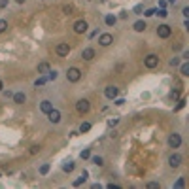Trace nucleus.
<instances>
[{
    "mask_svg": "<svg viewBox=\"0 0 189 189\" xmlns=\"http://www.w3.org/2000/svg\"><path fill=\"white\" fill-rule=\"evenodd\" d=\"M182 59H185V61H187V59H189V51H183V55H182Z\"/></svg>",
    "mask_w": 189,
    "mask_h": 189,
    "instance_id": "44",
    "label": "nucleus"
},
{
    "mask_svg": "<svg viewBox=\"0 0 189 189\" xmlns=\"http://www.w3.org/2000/svg\"><path fill=\"white\" fill-rule=\"evenodd\" d=\"M117 123H119V119H117V117H113V119H108V127H115Z\"/></svg>",
    "mask_w": 189,
    "mask_h": 189,
    "instance_id": "35",
    "label": "nucleus"
},
{
    "mask_svg": "<svg viewBox=\"0 0 189 189\" xmlns=\"http://www.w3.org/2000/svg\"><path fill=\"white\" fill-rule=\"evenodd\" d=\"M15 2H17V4H25V2H27V0H15Z\"/></svg>",
    "mask_w": 189,
    "mask_h": 189,
    "instance_id": "46",
    "label": "nucleus"
},
{
    "mask_svg": "<svg viewBox=\"0 0 189 189\" xmlns=\"http://www.w3.org/2000/svg\"><path fill=\"white\" fill-rule=\"evenodd\" d=\"M117 94H119V89H117L115 85H106V89H104V97L106 99L113 100V99H117Z\"/></svg>",
    "mask_w": 189,
    "mask_h": 189,
    "instance_id": "9",
    "label": "nucleus"
},
{
    "mask_svg": "<svg viewBox=\"0 0 189 189\" xmlns=\"http://www.w3.org/2000/svg\"><path fill=\"white\" fill-rule=\"evenodd\" d=\"M70 51H72V47H70L68 42H61V44H57V47H55V53H57L59 57H68Z\"/></svg>",
    "mask_w": 189,
    "mask_h": 189,
    "instance_id": "2",
    "label": "nucleus"
},
{
    "mask_svg": "<svg viewBox=\"0 0 189 189\" xmlns=\"http://www.w3.org/2000/svg\"><path fill=\"white\" fill-rule=\"evenodd\" d=\"M174 187L176 189H182V187H185V178L182 176V178H178L176 182H174Z\"/></svg>",
    "mask_w": 189,
    "mask_h": 189,
    "instance_id": "25",
    "label": "nucleus"
},
{
    "mask_svg": "<svg viewBox=\"0 0 189 189\" xmlns=\"http://www.w3.org/2000/svg\"><path fill=\"white\" fill-rule=\"evenodd\" d=\"M155 10H157V8H148V10L144 12V15H146V17H153V15H155Z\"/></svg>",
    "mask_w": 189,
    "mask_h": 189,
    "instance_id": "29",
    "label": "nucleus"
},
{
    "mask_svg": "<svg viewBox=\"0 0 189 189\" xmlns=\"http://www.w3.org/2000/svg\"><path fill=\"white\" fill-rule=\"evenodd\" d=\"M49 70H51V68H49V64H47L45 61H44V62H38V72H40V74H47Z\"/></svg>",
    "mask_w": 189,
    "mask_h": 189,
    "instance_id": "18",
    "label": "nucleus"
},
{
    "mask_svg": "<svg viewBox=\"0 0 189 189\" xmlns=\"http://www.w3.org/2000/svg\"><path fill=\"white\" fill-rule=\"evenodd\" d=\"M8 4H10V0H0V10H2V8H8Z\"/></svg>",
    "mask_w": 189,
    "mask_h": 189,
    "instance_id": "38",
    "label": "nucleus"
},
{
    "mask_svg": "<svg viewBox=\"0 0 189 189\" xmlns=\"http://www.w3.org/2000/svg\"><path fill=\"white\" fill-rule=\"evenodd\" d=\"M12 99H13L15 104H25V102H27V94L23 93V91H17V93H13Z\"/></svg>",
    "mask_w": 189,
    "mask_h": 189,
    "instance_id": "12",
    "label": "nucleus"
},
{
    "mask_svg": "<svg viewBox=\"0 0 189 189\" xmlns=\"http://www.w3.org/2000/svg\"><path fill=\"white\" fill-rule=\"evenodd\" d=\"M76 110H78V113H87V112L91 110V102H89L87 99H80V100L76 102Z\"/></svg>",
    "mask_w": 189,
    "mask_h": 189,
    "instance_id": "7",
    "label": "nucleus"
},
{
    "mask_svg": "<svg viewBox=\"0 0 189 189\" xmlns=\"http://www.w3.org/2000/svg\"><path fill=\"white\" fill-rule=\"evenodd\" d=\"M47 115V119H49V123H53V125H57V123H61V112L59 110H51V112H47L45 113Z\"/></svg>",
    "mask_w": 189,
    "mask_h": 189,
    "instance_id": "10",
    "label": "nucleus"
},
{
    "mask_svg": "<svg viewBox=\"0 0 189 189\" xmlns=\"http://www.w3.org/2000/svg\"><path fill=\"white\" fill-rule=\"evenodd\" d=\"M144 66H146V68H150V70L157 68V66H159V57H157L155 53L146 55V57H144Z\"/></svg>",
    "mask_w": 189,
    "mask_h": 189,
    "instance_id": "3",
    "label": "nucleus"
},
{
    "mask_svg": "<svg viewBox=\"0 0 189 189\" xmlns=\"http://www.w3.org/2000/svg\"><path fill=\"white\" fill-rule=\"evenodd\" d=\"M29 153H30V155H36V153H40V146H36V144H34V146H30Z\"/></svg>",
    "mask_w": 189,
    "mask_h": 189,
    "instance_id": "30",
    "label": "nucleus"
},
{
    "mask_svg": "<svg viewBox=\"0 0 189 189\" xmlns=\"http://www.w3.org/2000/svg\"><path fill=\"white\" fill-rule=\"evenodd\" d=\"M180 146H182V134H180V132H172V134L168 136V148L178 150Z\"/></svg>",
    "mask_w": 189,
    "mask_h": 189,
    "instance_id": "5",
    "label": "nucleus"
},
{
    "mask_svg": "<svg viewBox=\"0 0 189 189\" xmlns=\"http://www.w3.org/2000/svg\"><path fill=\"white\" fill-rule=\"evenodd\" d=\"M113 100H115V104H117V106H123V104H125V100H123V99H113Z\"/></svg>",
    "mask_w": 189,
    "mask_h": 189,
    "instance_id": "40",
    "label": "nucleus"
},
{
    "mask_svg": "<svg viewBox=\"0 0 189 189\" xmlns=\"http://www.w3.org/2000/svg\"><path fill=\"white\" fill-rule=\"evenodd\" d=\"M0 93H2V94H4V97H6V99H10V97H13V93H12L10 89H6V91L2 89V91H0Z\"/></svg>",
    "mask_w": 189,
    "mask_h": 189,
    "instance_id": "36",
    "label": "nucleus"
},
{
    "mask_svg": "<svg viewBox=\"0 0 189 189\" xmlns=\"http://www.w3.org/2000/svg\"><path fill=\"white\" fill-rule=\"evenodd\" d=\"M87 29H89V25H87V21H85V19H78L74 25H72V30H74L76 34H85Z\"/></svg>",
    "mask_w": 189,
    "mask_h": 189,
    "instance_id": "4",
    "label": "nucleus"
},
{
    "mask_svg": "<svg viewBox=\"0 0 189 189\" xmlns=\"http://www.w3.org/2000/svg\"><path fill=\"white\" fill-rule=\"evenodd\" d=\"M91 161H93V164H97V167H102L104 164V159L100 157V155H93V157H89Z\"/></svg>",
    "mask_w": 189,
    "mask_h": 189,
    "instance_id": "21",
    "label": "nucleus"
},
{
    "mask_svg": "<svg viewBox=\"0 0 189 189\" xmlns=\"http://www.w3.org/2000/svg\"><path fill=\"white\" fill-rule=\"evenodd\" d=\"M62 12H64L66 15H72V13H74V6H72V4H64V6H62Z\"/></svg>",
    "mask_w": 189,
    "mask_h": 189,
    "instance_id": "24",
    "label": "nucleus"
},
{
    "mask_svg": "<svg viewBox=\"0 0 189 189\" xmlns=\"http://www.w3.org/2000/svg\"><path fill=\"white\" fill-rule=\"evenodd\" d=\"M185 102H187V100H185V99H180V102H178V106H176V108H174V110H176V112H180V110H182V108H183V106H185Z\"/></svg>",
    "mask_w": 189,
    "mask_h": 189,
    "instance_id": "32",
    "label": "nucleus"
},
{
    "mask_svg": "<svg viewBox=\"0 0 189 189\" xmlns=\"http://www.w3.org/2000/svg\"><path fill=\"white\" fill-rule=\"evenodd\" d=\"M178 97H180V91H178V89H174V91L170 93V99H178Z\"/></svg>",
    "mask_w": 189,
    "mask_h": 189,
    "instance_id": "37",
    "label": "nucleus"
},
{
    "mask_svg": "<svg viewBox=\"0 0 189 189\" xmlns=\"http://www.w3.org/2000/svg\"><path fill=\"white\" fill-rule=\"evenodd\" d=\"M159 8H167V0H159Z\"/></svg>",
    "mask_w": 189,
    "mask_h": 189,
    "instance_id": "42",
    "label": "nucleus"
},
{
    "mask_svg": "<svg viewBox=\"0 0 189 189\" xmlns=\"http://www.w3.org/2000/svg\"><path fill=\"white\" fill-rule=\"evenodd\" d=\"M49 168H51V164H49V163H44L42 167H40V174H42V176H45L47 172H49Z\"/></svg>",
    "mask_w": 189,
    "mask_h": 189,
    "instance_id": "23",
    "label": "nucleus"
},
{
    "mask_svg": "<svg viewBox=\"0 0 189 189\" xmlns=\"http://www.w3.org/2000/svg\"><path fill=\"white\" fill-rule=\"evenodd\" d=\"M180 74H182V76H189V62H183V64L180 66Z\"/></svg>",
    "mask_w": 189,
    "mask_h": 189,
    "instance_id": "22",
    "label": "nucleus"
},
{
    "mask_svg": "<svg viewBox=\"0 0 189 189\" xmlns=\"http://www.w3.org/2000/svg\"><path fill=\"white\" fill-rule=\"evenodd\" d=\"M94 55H97V53H94L93 47H85V49L81 51V59H83V61H93Z\"/></svg>",
    "mask_w": 189,
    "mask_h": 189,
    "instance_id": "13",
    "label": "nucleus"
},
{
    "mask_svg": "<svg viewBox=\"0 0 189 189\" xmlns=\"http://www.w3.org/2000/svg\"><path fill=\"white\" fill-rule=\"evenodd\" d=\"M182 13H183V17L187 19V17H189V6H185V8L182 10Z\"/></svg>",
    "mask_w": 189,
    "mask_h": 189,
    "instance_id": "39",
    "label": "nucleus"
},
{
    "mask_svg": "<svg viewBox=\"0 0 189 189\" xmlns=\"http://www.w3.org/2000/svg\"><path fill=\"white\" fill-rule=\"evenodd\" d=\"M80 157H81V159H89V157H91V150H83V151L80 153Z\"/></svg>",
    "mask_w": 189,
    "mask_h": 189,
    "instance_id": "33",
    "label": "nucleus"
},
{
    "mask_svg": "<svg viewBox=\"0 0 189 189\" xmlns=\"http://www.w3.org/2000/svg\"><path fill=\"white\" fill-rule=\"evenodd\" d=\"M8 30V21L6 19H0V34Z\"/></svg>",
    "mask_w": 189,
    "mask_h": 189,
    "instance_id": "28",
    "label": "nucleus"
},
{
    "mask_svg": "<svg viewBox=\"0 0 189 189\" xmlns=\"http://www.w3.org/2000/svg\"><path fill=\"white\" fill-rule=\"evenodd\" d=\"M182 161H183V157L180 153H172L168 157V167L170 168H178V167H182Z\"/></svg>",
    "mask_w": 189,
    "mask_h": 189,
    "instance_id": "8",
    "label": "nucleus"
},
{
    "mask_svg": "<svg viewBox=\"0 0 189 189\" xmlns=\"http://www.w3.org/2000/svg\"><path fill=\"white\" fill-rule=\"evenodd\" d=\"M104 23H106V25H108V27H113V25H115V23H117V17L110 13V15H106V17H104Z\"/></svg>",
    "mask_w": 189,
    "mask_h": 189,
    "instance_id": "20",
    "label": "nucleus"
},
{
    "mask_svg": "<svg viewBox=\"0 0 189 189\" xmlns=\"http://www.w3.org/2000/svg\"><path fill=\"white\" fill-rule=\"evenodd\" d=\"M132 29H134V32H144V30L148 29V25H146V21H144V19H138V21H134Z\"/></svg>",
    "mask_w": 189,
    "mask_h": 189,
    "instance_id": "14",
    "label": "nucleus"
},
{
    "mask_svg": "<svg viewBox=\"0 0 189 189\" xmlns=\"http://www.w3.org/2000/svg\"><path fill=\"white\" fill-rule=\"evenodd\" d=\"M168 64H170V66H178V64H180V57H172V59L168 61Z\"/></svg>",
    "mask_w": 189,
    "mask_h": 189,
    "instance_id": "31",
    "label": "nucleus"
},
{
    "mask_svg": "<svg viewBox=\"0 0 189 189\" xmlns=\"http://www.w3.org/2000/svg\"><path fill=\"white\" fill-rule=\"evenodd\" d=\"M87 178H89V172H87V170H83V172L80 174V178L72 182V185H74V187H80V185H83V183L87 182Z\"/></svg>",
    "mask_w": 189,
    "mask_h": 189,
    "instance_id": "15",
    "label": "nucleus"
},
{
    "mask_svg": "<svg viewBox=\"0 0 189 189\" xmlns=\"http://www.w3.org/2000/svg\"><path fill=\"white\" fill-rule=\"evenodd\" d=\"M45 76H47V80H49V81H51V80H57V76H59V72H57V70H49V72H47Z\"/></svg>",
    "mask_w": 189,
    "mask_h": 189,
    "instance_id": "27",
    "label": "nucleus"
},
{
    "mask_svg": "<svg viewBox=\"0 0 189 189\" xmlns=\"http://www.w3.org/2000/svg\"><path fill=\"white\" fill-rule=\"evenodd\" d=\"M4 89V83H2V80H0V91H2Z\"/></svg>",
    "mask_w": 189,
    "mask_h": 189,
    "instance_id": "47",
    "label": "nucleus"
},
{
    "mask_svg": "<svg viewBox=\"0 0 189 189\" xmlns=\"http://www.w3.org/2000/svg\"><path fill=\"white\" fill-rule=\"evenodd\" d=\"M89 131H91V123L89 121H85V123L80 125V132H89Z\"/></svg>",
    "mask_w": 189,
    "mask_h": 189,
    "instance_id": "26",
    "label": "nucleus"
},
{
    "mask_svg": "<svg viewBox=\"0 0 189 189\" xmlns=\"http://www.w3.org/2000/svg\"><path fill=\"white\" fill-rule=\"evenodd\" d=\"M74 168H76V163H74V161H66V163L62 164V172H68V174H70Z\"/></svg>",
    "mask_w": 189,
    "mask_h": 189,
    "instance_id": "17",
    "label": "nucleus"
},
{
    "mask_svg": "<svg viewBox=\"0 0 189 189\" xmlns=\"http://www.w3.org/2000/svg\"><path fill=\"white\" fill-rule=\"evenodd\" d=\"M148 187H150V189H161V183H157V182H150Z\"/></svg>",
    "mask_w": 189,
    "mask_h": 189,
    "instance_id": "34",
    "label": "nucleus"
},
{
    "mask_svg": "<svg viewBox=\"0 0 189 189\" xmlns=\"http://www.w3.org/2000/svg\"><path fill=\"white\" fill-rule=\"evenodd\" d=\"M66 80L70 83H78L81 80V70L78 66H72V68H68V72H66Z\"/></svg>",
    "mask_w": 189,
    "mask_h": 189,
    "instance_id": "1",
    "label": "nucleus"
},
{
    "mask_svg": "<svg viewBox=\"0 0 189 189\" xmlns=\"http://www.w3.org/2000/svg\"><path fill=\"white\" fill-rule=\"evenodd\" d=\"M47 81H49V80H47V76H45V74H42V76H40V78L34 81V87H44Z\"/></svg>",
    "mask_w": 189,
    "mask_h": 189,
    "instance_id": "19",
    "label": "nucleus"
},
{
    "mask_svg": "<svg viewBox=\"0 0 189 189\" xmlns=\"http://www.w3.org/2000/svg\"><path fill=\"white\" fill-rule=\"evenodd\" d=\"M170 34H172V29H170V25H167V23H163V25L157 27V36L159 38H170Z\"/></svg>",
    "mask_w": 189,
    "mask_h": 189,
    "instance_id": "6",
    "label": "nucleus"
},
{
    "mask_svg": "<svg viewBox=\"0 0 189 189\" xmlns=\"http://www.w3.org/2000/svg\"><path fill=\"white\" fill-rule=\"evenodd\" d=\"M142 10H144V8H142L140 4H138V6H134V13H142Z\"/></svg>",
    "mask_w": 189,
    "mask_h": 189,
    "instance_id": "41",
    "label": "nucleus"
},
{
    "mask_svg": "<svg viewBox=\"0 0 189 189\" xmlns=\"http://www.w3.org/2000/svg\"><path fill=\"white\" fill-rule=\"evenodd\" d=\"M178 0H167V4H176Z\"/></svg>",
    "mask_w": 189,
    "mask_h": 189,
    "instance_id": "45",
    "label": "nucleus"
},
{
    "mask_svg": "<svg viewBox=\"0 0 189 189\" xmlns=\"http://www.w3.org/2000/svg\"><path fill=\"white\" fill-rule=\"evenodd\" d=\"M99 44H100L102 47H108V45H112V44H113V36H112V34H108V32H104V34H100V36H99Z\"/></svg>",
    "mask_w": 189,
    "mask_h": 189,
    "instance_id": "11",
    "label": "nucleus"
},
{
    "mask_svg": "<svg viewBox=\"0 0 189 189\" xmlns=\"http://www.w3.org/2000/svg\"><path fill=\"white\" fill-rule=\"evenodd\" d=\"M108 189H119V185L117 183H108Z\"/></svg>",
    "mask_w": 189,
    "mask_h": 189,
    "instance_id": "43",
    "label": "nucleus"
},
{
    "mask_svg": "<svg viewBox=\"0 0 189 189\" xmlns=\"http://www.w3.org/2000/svg\"><path fill=\"white\" fill-rule=\"evenodd\" d=\"M51 110H53V102L51 100H42L40 102V112L47 113V112H51Z\"/></svg>",
    "mask_w": 189,
    "mask_h": 189,
    "instance_id": "16",
    "label": "nucleus"
}]
</instances>
